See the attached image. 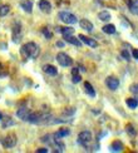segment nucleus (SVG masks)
<instances>
[{"label": "nucleus", "instance_id": "nucleus-1", "mask_svg": "<svg viewBox=\"0 0 138 153\" xmlns=\"http://www.w3.org/2000/svg\"><path fill=\"white\" fill-rule=\"evenodd\" d=\"M39 52H40L39 47L33 42L24 44L20 49V54L24 59H35V58H38V55H39Z\"/></svg>", "mask_w": 138, "mask_h": 153}, {"label": "nucleus", "instance_id": "nucleus-2", "mask_svg": "<svg viewBox=\"0 0 138 153\" xmlns=\"http://www.w3.org/2000/svg\"><path fill=\"white\" fill-rule=\"evenodd\" d=\"M58 18L60 19L63 23H65L68 25H73V24H77L78 23L75 15L70 14V13H68V11H60L59 14H58Z\"/></svg>", "mask_w": 138, "mask_h": 153}, {"label": "nucleus", "instance_id": "nucleus-3", "mask_svg": "<svg viewBox=\"0 0 138 153\" xmlns=\"http://www.w3.org/2000/svg\"><path fill=\"white\" fill-rule=\"evenodd\" d=\"M92 142V133L89 131H83L78 136V143H80L83 147H87Z\"/></svg>", "mask_w": 138, "mask_h": 153}, {"label": "nucleus", "instance_id": "nucleus-4", "mask_svg": "<svg viewBox=\"0 0 138 153\" xmlns=\"http://www.w3.org/2000/svg\"><path fill=\"white\" fill-rule=\"evenodd\" d=\"M56 62H58L59 65H62V67H69V65L73 64L72 58L65 53H58L56 54Z\"/></svg>", "mask_w": 138, "mask_h": 153}, {"label": "nucleus", "instance_id": "nucleus-5", "mask_svg": "<svg viewBox=\"0 0 138 153\" xmlns=\"http://www.w3.org/2000/svg\"><path fill=\"white\" fill-rule=\"evenodd\" d=\"M1 143L5 148H11L14 147L16 144V136L13 134V133H9V134H6L3 139H1Z\"/></svg>", "mask_w": 138, "mask_h": 153}, {"label": "nucleus", "instance_id": "nucleus-6", "mask_svg": "<svg viewBox=\"0 0 138 153\" xmlns=\"http://www.w3.org/2000/svg\"><path fill=\"white\" fill-rule=\"evenodd\" d=\"M105 84L111 91H117L119 87V79L116 78V76H108V78L105 79Z\"/></svg>", "mask_w": 138, "mask_h": 153}, {"label": "nucleus", "instance_id": "nucleus-7", "mask_svg": "<svg viewBox=\"0 0 138 153\" xmlns=\"http://www.w3.org/2000/svg\"><path fill=\"white\" fill-rule=\"evenodd\" d=\"M79 40L83 42L85 45L91 47V48H97V47H98V43H97L96 40L92 39V38H89V36H85V35H83V34L79 35Z\"/></svg>", "mask_w": 138, "mask_h": 153}, {"label": "nucleus", "instance_id": "nucleus-8", "mask_svg": "<svg viewBox=\"0 0 138 153\" xmlns=\"http://www.w3.org/2000/svg\"><path fill=\"white\" fill-rule=\"evenodd\" d=\"M29 114H30V112H29V109L25 105H22V107H19V109H18V112H16V116L20 118V119H23V120H25L27 122V119H28V117H29Z\"/></svg>", "mask_w": 138, "mask_h": 153}, {"label": "nucleus", "instance_id": "nucleus-9", "mask_svg": "<svg viewBox=\"0 0 138 153\" xmlns=\"http://www.w3.org/2000/svg\"><path fill=\"white\" fill-rule=\"evenodd\" d=\"M79 25H80V28L82 29H84L87 31H93V24L88 20V19H80L79 20Z\"/></svg>", "mask_w": 138, "mask_h": 153}, {"label": "nucleus", "instance_id": "nucleus-10", "mask_svg": "<svg viewBox=\"0 0 138 153\" xmlns=\"http://www.w3.org/2000/svg\"><path fill=\"white\" fill-rule=\"evenodd\" d=\"M39 8L43 13H45V14H48V13L52 11V5H50L49 1H47V0H40L39 1Z\"/></svg>", "mask_w": 138, "mask_h": 153}, {"label": "nucleus", "instance_id": "nucleus-11", "mask_svg": "<svg viewBox=\"0 0 138 153\" xmlns=\"http://www.w3.org/2000/svg\"><path fill=\"white\" fill-rule=\"evenodd\" d=\"M43 72L45 74H48V75H56V74H58V69H56L54 65L45 64L43 67Z\"/></svg>", "mask_w": 138, "mask_h": 153}, {"label": "nucleus", "instance_id": "nucleus-12", "mask_svg": "<svg viewBox=\"0 0 138 153\" xmlns=\"http://www.w3.org/2000/svg\"><path fill=\"white\" fill-rule=\"evenodd\" d=\"M20 6H22V9L27 13L33 11V1H30V0H23L20 3Z\"/></svg>", "mask_w": 138, "mask_h": 153}, {"label": "nucleus", "instance_id": "nucleus-13", "mask_svg": "<svg viewBox=\"0 0 138 153\" xmlns=\"http://www.w3.org/2000/svg\"><path fill=\"white\" fill-rule=\"evenodd\" d=\"M69 134H70V131H69L68 128H63V129H59L58 132L54 133V138H55V141H56V139H62L63 137H67Z\"/></svg>", "mask_w": 138, "mask_h": 153}, {"label": "nucleus", "instance_id": "nucleus-14", "mask_svg": "<svg viewBox=\"0 0 138 153\" xmlns=\"http://www.w3.org/2000/svg\"><path fill=\"white\" fill-rule=\"evenodd\" d=\"M56 31H60V33L64 35V36H68V35H73L74 34V29L70 28V27H64V28H56Z\"/></svg>", "mask_w": 138, "mask_h": 153}, {"label": "nucleus", "instance_id": "nucleus-15", "mask_svg": "<svg viewBox=\"0 0 138 153\" xmlns=\"http://www.w3.org/2000/svg\"><path fill=\"white\" fill-rule=\"evenodd\" d=\"M84 89H85V93L89 95V97H92V98L96 97V92H94L93 85L91 84L89 82H85V83H84Z\"/></svg>", "mask_w": 138, "mask_h": 153}, {"label": "nucleus", "instance_id": "nucleus-16", "mask_svg": "<svg viewBox=\"0 0 138 153\" xmlns=\"http://www.w3.org/2000/svg\"><path fill=\"white\" fill-rule=\"evenodd\" d=\"M65 42H68L69 44H73L75 47H80V40L79 38H74L73 35H68V36H64Z\"/></svg>", "mask_w": 138, "mask_h": 153}, {"label": "nucleus", "instance_id": "nucleus-17", "mask_svg": "<svg viewBox=\"0 0 138 153\" xmlns=\"http://www.w3.org/2000/svg\"><path fill=\"white\" fill-rule=\"evenodd\" d=\"M129 5V10L132 14L138 15V0H133V1H128Z\"/></svg>", "mask_w": 138, "mask_h": 153}, {"label": "nucleus", "instance_id": "nucleus-18", "mask_svg": "<svg viewBox=\"0 0 138 153\" xmlns=\"http://www.w3.org/2000/svg\"><path fill=\"white\" fill-rule=\"evenodd\" d=\"M125 104H127L131 109H136L138 107V99L136 98H127L125 99Z\"/></svg>", "mask_w": 138, "mask_h": 153}, {"label": "nucleus", "instance_id": "nucleus-19", "mask_svg": "<svg viewBox=\"0 0 138 153\" xmlns=\"http://www.w3.org/2000/svg\"><path fill=\"white\" fill-rule=\"evenodd\" d=\"M102 30L105 34H114L116 33V27L113 24H107L102 28Z\"/></svg>", "mask_w": 138, "mask_h": 153}, {"label": "nucleus", "instance_id": "nucleus-20", "mask_svg": "<svg viewBox=\"0 0 138 153\" xmlns=\"http://www.w3.org/2000/svg\"><path fill=\"white\" fill-rule=\"evenodd\" d=\"M111 148H112L113 152H121V151H123V144H122V142L116 141V142L112 143V147Z\"/></svg>", "mask_w": 138, "mask_h": 153}, {"label": "nucleus", "instance_id": "nucleus-21", "mask_svg": "<svg viewBox=\"0 0 138 153\" xmlns=\"http://www.w3.org/2000/svg\"><path fill=\"white\" fill-rule=\"evenodd\" d=\"M53 148H54L55 152H63L64 148H65V146L63 144L62 142H59V139H56V142L53 143Z\"/></svg>", "mask_w": 138, "mask_h": 153}, {"label": "nucleus", "instance_id": "nucleus-22", "mask_svg": "<svg viewBox=\"0 0 138 153\" xmlns=\"http://www.w3.org/2000/svg\"><path fill=\"white\" fill-rule=\"evenodd\" d=\"M98 18H99V20H102V22H108L111 19V14L108 11H100L98 14Z\"/></svg>", "mask_w": 138, "mask_h": 153}, {"label": "nucleus", "instance_id": "nucleus-23", "mask_svg": "<svg viewBox=\"0 0 138 153\" xmlns=\"http://www.w3.org/2000/svg\"><path fill=\"white\" fill-rule=\"evenodd\" d=\"M9 11H10V6L9 5H1L0 6V16H5V15H8L9 14Z\"/></svg>", "mask_w": 138, "mask_h": 153}, {"label": "nucleus", "instance_id": "nucleus-24", "mask_svg": "<svg viewBox=\"0 0 138 153\" xmlns=\"http://www.w3.org/2000/svg\"><path fill=\"white\" fill-rule=\"evenodd\" d=\"M129 91L136 97V99H138V84H132L129 87Z\"/></svg>", "mask_w": 138, "mask_h": 153}, {"label": "nucleus", "instance_id": "nucleus-25", "mask_svg": "<svg viewBox=\"0 0 138 153\" xmlns=\"http://www.w3.org/2000/svg\"><path fill=\"white\" fill-rule=\"evenodd\" d=\"M127 133H128V134H131L132 137H134V136H136V131L133 129V127H132L131 124L127 126Z\"/></svg>", "mask_w": 138, "mask_h": 153}, {"label": "nucleus", "instance_id": "nucleus-26", "mask_svg": "<svg viewBox=\"0 0 138 153\" xmlns=\"http://www.w3.org/2000/svg\"><path fill=\"white\" fill-rule=\"evenodd\" d=\"M80 80H82V78H80L79 74H74V75H73V78H72V82H73V83H79Z\"/></svg>", "mask_w": 138, "mask_h": 153}, {"label": "nucleus", "instance_id": "nucleus-27", "mask_svg": "<svg viewBox=\"0 0 138 153\" xmlns=\"http://www.w3.org/2000/svg\"><path fill=\"white\" fill-rule=\"evenodd\" d=\"M122 56H123V58L125 59V60H129V58H131V56H129V53L127 52V50H122Z\"/></svg>", "mask_w": 138, "mask_h": 153}, {"label": "nucleus", "instance_id": "nucleus-28", "mask_svg": "<svg viewBox=\"0 0 138 153\" xmlns=\"http://www.w3.org/2000/svg\"><path fill=\"white\" fill-rule=\"evenodd\" d=\"M133 56H134V59H137L138 60V49H133Z\"/></svg>", "mask_w": 138, "mask_h": 153}, {"label": "nucleus", "instance_id": "nucleus-29", "mask_svg": "<svg viewBox=\"0 0 138 153\" xmlns=\"http://www.w3.org/2000/svg\"><path fill=\"white\" fill-rule=\"evenodd\" d=\"M43 33H44V34H45V36L48 38V39H49V38H50V36H52V34H50V31H49V33H48V31L45 30V28H44V29H43Z\"/></svg>", "mask_w": 138, "mask_h": 153}, {"label": "nucleus", "instance_id": "nucleus-30", "mask_svg": "<svg viewBox=\"0 0 138 153\" xmlns=\"http://www.w3.org/2000/svg\"><path fill=\"white\" fill-rule=\"evenodd\" d=\"M36 152H38V153H47L48 149H47V148H39V149H36Z\"/></svg>", "mask_w": 138, "mask_h": 153}, {"label": "nucleus", "instance_id": "nucleus-31", "mask_svg": "<svg viewBox=\"0 0 138 153\" xmlns=\"http://www.w3.org/2000/svg\"><path fill=\"white\" fill-rule=\"evenodd\" d=\"M56 45H58V47H63V45H64V44H63L62 42H58V43H56Z\"/></svg>", "mask_w": 138, "mask_h": 153}, {"label": "nucleus", "instance_id": "nucleus-32", "mask_svg": "<svg viewBox=\"0 0 138 153\" xmlns=\"http://www.w3.org/2000/svg\"><path fill=\"white\" fill-rule=\"evenodd\" d=\"M0 120H3V116H1V113H0Z\"/></svg>", "mask_w": 138, "mask_h": 153}, {"label": "nucleus", "instance_id": "nucleus-33", "mask_svg": "<svg viewBox=\"0 0 138 153\" xmlns=\"http://www.w3.org/2000/svg\"><path fill=\"white\" fill-rule=\"evenodd\" d=\"M0 67H1V65H0Z\"/></svg>", "mask_w": 138, "mask_h": 153}]
</instances>
